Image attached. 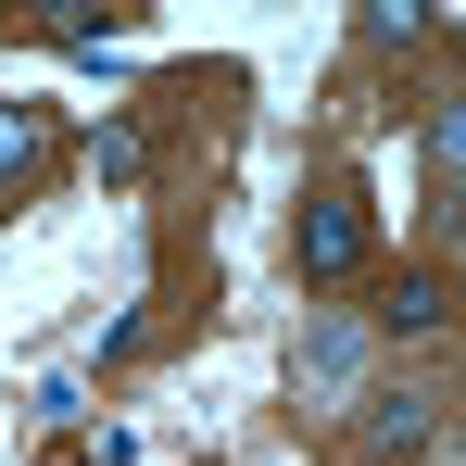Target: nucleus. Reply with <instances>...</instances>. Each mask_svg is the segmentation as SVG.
<instances>
[{
  "label": "nucleus",
  "instance_id": "obj_1",
  "mask_svg": "<svg viewBox=\"0 0 466 466\" xmlns=\"http://www.w3.org/2000/svg\"><path fill=\"white\" fill-rule=\"evenodd\" d=\"M366 252H379V202H366L353 177H328L303 215H290V278H303V290H315V278H353Z\"/></svg>",
  "mask_w": 466,
  "mask_h": 466
},
{
  "label": "nucleus",
  "instance_id": "obj_4",
  "mask_svg": "<svg viewBox=\"0 0 466 466\" xmlns=\"http://www.w3.org/2000/svg\"><path fill=\"white\" fill-rule=\"evenodd\" d=\"M441 416H429V390H366V454H416Z\"/></svg>",
  "mask_w": 466,
  "mask_h": 466
},
{
  "label": "nucleus",
  "instance_id": "obj_8",
  "mask_svg": "<svg viewBox=\"0 0 466 466\" xmlns=\"http://www.w3.org/2000/svg\"><path fill=\"white\" fill-rule=\"evenodd\" d=\"M139 164H152V139H139V127H101V177H114V189H127Z\"/></svg>",
  "mask_w": 466,
  "mask_h": 466
},
{
  "label": "nucleus",
  "instance_id": "obj_3",
  "mask_svg": "<svg viewBox=\"0 0 466 466\" xmlns=\"http://www.w3.org/2000/svg\"><path fill=\"white\" fill-rule=\"evenodd\" d=\"M379 328H390V340H429V328H454V278H441V265H403V278L379 290Z\"/></svg>",
  "mask_w": 466,
  "mask_h": 466
},
{
  "label": "nucleus",
  "instance_id": "obj_7",
  "mask_svg": "<svg viewBox=\"0 0 466 466\" xmlns=\"http://www.w3.org/2000/svg\"><path fill=\"white\" fill-rule=\"evenodd\" d=\"M403 38H429V13H416V0H379V13H366V51H403Z\"/></svg>",
  "mask_w": 466,
  "mask_h": 466
},
{
  "label": "nucleus",
  "instance_id": "obj_6",
  "mask_svg": "<svg viewBox=\"0 0 466 466\" xmlns=\"http://www.w3.org/2000/svg\"><path fill=\"white\" fill-rule=\"evenodd\" d=\"M38 152H51V114L38 101H0V177H25Z\"/></svg>",
  "mask_w": 466,
  "mask_h": 466
},
{
  "label": "nucleus",
  "instance_id": "obj_5",
  "mask_svg": "<svg viewBox=\"0 0 466 466\" xmlns=\"http://www.w3.org/2000/svg\"><path fill=\"white\" fill-rule=\"evenodd\" d=\"M416 152H429V177H441V189H466V88H454V101H429Z\"/></svg>",
  "mask_w": 466,
  "mask_h": 466
},
{
  "label": "nucleus",
  "instance_id": "obj_2",
  "mask_svg": "<svg viewBox=\"0 0 466 466\" xmlns=\"http://www.w3.org/2000/svg\"><path fill=\"white\" fill-rule=\"evenodd\" d=\"M290 390H303L315 416H328V403H366V328H353V315H315L303 340H290Z\"/></svg>",
  "mask_w": 466,
  "mask_h": 466
}]
</instances>
